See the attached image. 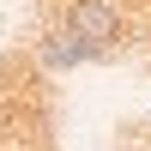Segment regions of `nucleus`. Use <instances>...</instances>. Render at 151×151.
<instances>
[{
  "label": "nucleus",
  "mask_w": 151,
  "mask_h": 151,
  "mask_svg": "<svg viewBox=\"0 0 151 151\" xmlns=\"http://www.w3.org/2000/svg\"><path fill=\"white\" fill-rule=\"evenodd\" d=\"M115 36H121V12L109 6V0H79V6L67 12V24L42 42V55H48V67H79V60L109 55Z\"/></svg>",
  "instance_id": "1"
},
{
  "label": "nucleus",
  "mask_w": 151,
  "mask_h": 151,
  "mask_svg": "<svg viewBox=\"0 0 151 151\" xmlns=\"http://www.w3.org/2000/svg\"><path fill=\"white\" fill-rule=\"evenodd\" d=\"M0 151H24V145H0Z\"/></svg>",
  "instance_id": "2"
}]
</instances>
